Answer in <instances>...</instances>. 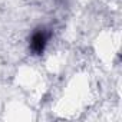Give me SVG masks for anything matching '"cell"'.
I'll return each mask as SVG.
<instances>
[{
    "label": "cell",
    "mask_w": 122,
    "mask_h": 122,
    "mask_svg": "<svg viewBox=\"0 0 122 122\" xmlns=\"http://www.w3.org/2000/svg\"><path fill=\"white\" fill-rule=\"evenodd\" d=\"M50 37H52L50 29H47L45 26L36 27L29 36V49H30V52L36 56L43 55V52L46 50V47L49 45Z\"/></svg>",
    "instance_id": "cell-1"
}]
</instances>
